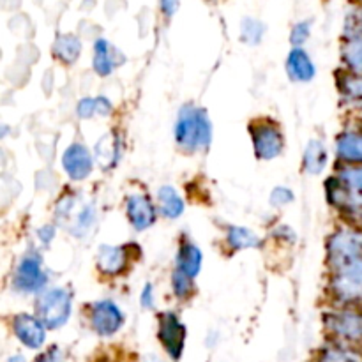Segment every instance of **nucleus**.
<instances>
[{
    "label": "nucleus",
    "instance_id": "obj_1",
    "mask_svg": "<svg viewBox=\"0 0 362 362\" xmlns=\"http://www.w3.org/2000/svg\"><path fill=\"white\" fill-rule=\"evenodd\" d=\"M175 140L184 151L207 148L212 140V124L207 113L197 106H182L175 124Z\"/></svg>",
    "mask_w": 362,
    "mask_h": 362
},
{
    "label": "nucleus",
    "instance_id": "obj_2",
    "mask_svg": "<svg viewBox=\"0 0 362 362\" xmlns=\"http://www.w3.org/2000/svg\"><path fill=\"white\" fill-rule=\"evenodd\" d=\"M73 297L66 288H52L41 293L35 303V313L46 329H59L69 320Z\"/></svg>",
    "mask_w": 362,
    "mask_h": 362
},
{
    "label": "nucleus",
    "instance_id": "obj_3",
    "mask_svg": "<svg viewBox=\"0 0 362 362\" xmlns=\"http://www.w3.org/2000/svg\"><path fill=\"white\" fill-rule=\"evenodd\" d=\"M329 265L332 271L345 267L362 258V232L359 230H339L329 240Z\"/></svg>",
    "mask_w": 362,
    "mask_h": 362
},
{
    "label": "nucleus",
    "instance_id": "obj_4",
    "mask_svg": "<svg viewBox=\"0 0 362 362\" xmlns=\"http://www.w3.org/2000/svg\"><path fill=\"white\" fill-rule=\"evenodd\" d=\"M332 293L339 303L362 306V258L334 271Z\"/></svg>",
    "mask_w": 362,
    "mask_h": 362
},
{
    "label": "nucleus",
    "instance_id": "obj_5",
    "mask_svg": "<svg viewBox=\"0 0 362 362\" xmlns=\"http://www.w3.org/2000/svg\"><path fill=\"white\" fill-rule=\"evenodd\" d=\"M255 154L260 159L278 158L285 147V138L278 126L271 122H257L251 126Z\"/></svg>",
    "mask_w": 362,
    "mask_h": 362
},
{
    "label": "nucleus",
    "instance_id": "obj_6",
    "mask_svg": "<svg viewBox=\"0 0 362 362\" xmlns=\"http://www.w3.org/2000/svg\"><path fill=\"white\" fill-rule=\"evenodd\" d=\"M158 338L173 361H179L186 345V327L175 313L159 315Z\"/></svg>",
    "mask_w": 362,
    "mask_h": 362
},
{
    "label": "nucleus",
    "instance_id": "obj_7",
    "mask_svg": "<svg viewBox=\"0 0 362 362\" xmlns=\"http://www.w3.org/2000/svg\"><path fill=\"white\" fill-rule=\"evenodd\" d=\"M14 288L23 293L39 292L46 285V272L42 271V264L39 255L28 253L23 260L18 264L14 271Z\"/></svg>",
    "mask_w": 362,
    "mask_h": 362
},
{
    "label": "nucleus",
    "instance_id": "obj_8",
    "mask_svg": "<svg viewBox=\"0 0 362 362\" xmlns=\"http://www.w3.org/2000/svg\"><path fill=\"white\" fill-rule=\"evenodd\" d=\"M124 324V315L115 303L112 300H99L90 308V325L95 334L103 338H110Z\"/></svg>",
    "mask_w": 362,
    "mask_h": 362
},
{
    "label": "nucleus",
    "instance_id": "obj_9",
    "mask_svg": "<svg viewBox=\"0 0 362 362\" xmlns=\"http://www.w3.org/2000/svg\"><path fill=\"white\" fill-rule=\"evenodd\" d=\"M325 325L336 338L350 343H362L361 311H338V313L327 315Z\"/></svg>",
    "mask_w": 362,
    "mask_h": 362
},
{
    "label": "nucleus",
    "instance_id": "obj_10",
    "mask_svg": "<svg viewBox=\"0 0 362 362\" xmlns=\"http://www.w3.org/2000/svg\"><path fill=\"white\" fill-rule=\"evenodd\" d=\"M13 331L27 349H41L46 339L45 324L37 317L27 313H20L13 318Z\"/></svg>",
    "mask_w": 362,
    "mask_h": 362
},
{
    "label": "nucleus",
    "instance_id": "obj_11",
    "mask_svg": "<svg viewBox=\"0 0 362 362\" xmlns=\"http://www.w3.org/2000/svg\"><path fill=\"white\" fill-rule=\"evenodd\" d=\"M62 166L73 180H83L94 168V159L88 148L81 144H71L62 156Z\"/></svg>",
    "mask_w": 362,
    "mask_h": 362
},
{
    "label": "nucleus",
    "instance_id": "obj_12",
    "mask_svg": "<svg viewBox=\"0 0 362 362\" xmlns=\"http://www.w3.org/2000/svg\"><path fill=\"white\" fill-rule=\"evenodd\" d=\"M127 219L136 230H147L158 219V211L147 194H131L126 204Z\"/></svg>",
    "mask_w": 362,
    "mask_h": 362
},
{
    "label": "nucleus",
    "instance_id": "obj_13",
    "mask_svg": "<svg viewBox=\"0 0 362 362\" xmlns=\"http://www.w3.org/2000/svg\"><path fill=\"white\" fill-rule=\"evenodd\" d=\"M127 247L101 246L98 250V269L106 276H117L127 265Z\"/></svg>",
    "mask_w": 362,
    "mask_h": 362
},
{
    "label": "nucleus",
    "instance_id": "obj_14",
    "mask_svg": "<svg viewBox=\"0 0 362 362\" xmlns=\"http://www.w3.org/2000/svg\"><path fill=\"white\" fill-rule=\"evenodd\" d=\"M286 71L293 81L306 83L315 78V64L303 48H293L286 59Z\"/></svg>",
    "mask_w": 362,
    "mask_h": 362
},
{
    "label": "nucleus",
    "instance_id": "obj_15",
    "mask_svg": "<svg viewBox=\"0 0 362 362\" xmlns=\"http://www.w3.org/2000/svg\"><path fill=\"white\" fill-rule=\"evenodd\" d=\"M336 152L346 163H357L362 166V133H343L336 141Z\"/></svg>",
    "mask_w": 362,
    "mask_h": 362
},
{
    "label": "nucleus",
    "instance_id": "obj_16",
    "mask_svg": "<svg viewBox=\"0 0 362 362\" xmlns=\"http://www.w3.org/2000/svg\"><path fill=\"white\" fill-rule=\"evenodd\" d=\"M177 269L189 276V278H194L202 269L200 247L194 246L193 243H184L180 246L179 255H177Z\"/></svg>",
    "mask_w": 362,
    "mask_h": 362
},
{
    "label": "nucleus",
    "instance_id": "obj_17",
    "mask_svg": "<svg viewBox=\"0 0 362 362\" xmlns=\"http://www.w3.org/2000/svg\"><path fill=\"white\" fill-rule=\"evenodd\" d=\"M158 207L163 216L177 219L184 212V200L172 186H163L158 191Z\"/></svg>",
    "mask_w": 362,
    "mask_h": 362
},
{
    "label": "nucleus",
    "instance_id": "obj_18",
    "mask_svg": "<svg viewBox=\"0 0 362 362\" xmlns=\"http://www.w3.org/2000/svg\"><path fill=\"white\" fill-rule=\"evenodd\" d=\"M115 60V49L108 45L105 39H98L94 45V69L95 73L101 76H108L113 69L117 67Z\"/></svg>",
    "mask_w": 362,
    "mask_h": 362
},
{
    "label": "nucleus",
    "instance_id": "obj_19",
    "mask_svg": "<svg viewBox=\"0 0 362 362\" xmlns=\"http://www.w3.org/2000/svg\"><path fill=\"white\" fill-rule=\"evenodd\" d=\"M80 53H81V42L76 35L64 34L55 39V45H53V55H55L59 60H62L64 64L76 62Z\"/></svg>",
    "mask_w": 362,
    "mask_h": 362
},
{
    "label": "nucleus",
    "instance_id": "obj_20",
    "mask_svg": "<svg viewBox=\"0 0 362 362\" xmlns=\"http://www.w3.org/2000/svg\"><path fill=\"white\" fill-rule=\"evenodd\" d=\"M327 165V151L318 140H311L304 152V168L308 173H320Z\"/></svg>",
    "mask_w": 362,
    "mask_h": 362
},
{
    "label": "nucleus",
    "instance_id": "obj_21",
    "mask_svg": "<svg viewBox=\"0 0 362 362\" xmlns=\"http://www.w3.org/2000/svg\"><path fill=\"white\" fill-rule=\"evenodd\" d=\"M338 88L345 101L362 108V76L345 74V76H341L338 80Z\"/></svg>",
    "mask_w": 362,
    "mask_h": 362
},
{
    "label": "nucleus",
    "instance_id": "obj_22",
    "mask_svg": "<svg viewBox=\"0 0 362 362\" xmlns=\"http://www.w3.org/2000/svg\"><path fill=\"white\" fill-rule=\"evenodd\" d=\"M228 244L233 251L250 250V247L260 246V239L255 232L250 228H243V226H232L228 230Z\"/></svg>",
    "mask_w": 362,
    "mask_h": 362
},
{
    "label": "nucleus",
    "instance_id": "obj_23",
    "mask_svg": "<svg viewBox=\"0 0 362 362\" xmlns=\"http://www.w3.org/2000/svg\"><path fill=\"white\" fill-rule=\"evenodd\" d=\"M343 60L357 76H362V39H349L343 46Z\"/></svg>",
    "mask_w": 362,
    "mask_h": 362
},
{
    "label": "nucleus",
    "instance_id": "obj_24",
    "mask_svg": "<svg viewBox=\"0 0 362 362\" xmlns=\"http://www.w3.org/2000/svg\"><path fill=\"white\" fill-rule=\"evenodd\" d=\"M338 179L352 197L362 200V166H346L338 173Z\"/></svg>",
    "mask_w": 362,
    "mask_h": 362
},
{
    "label": "nucleus",
    "instance_id": "obj_25",
    "mask_svg": "<svg viewBox=\"0 0 362 362\" xmlns=\"http://www.w3.org/2000/svg\"><path fill=\"white\" fill-rule=\"evenodd\" d=\"M317 362H362V357L346 349L332 346V349H325L324 352L318 356Z\"/></svg>",
    "mask_w": 362,
    "mask_h": 362
},
{
    "label": "nucleus",
    "instance_id": "obj_26",
    "mask_svg": "<svg viewBox=\"0 0 362 362\" xmlns=\"http://www.w3.org/2000/svg\"><path fill=\"white\" fill-rule=\"evenodd\" d=\"M345 35L349 39H362V7L352 9L346 14Z\"/></svg>",
    "mask_w": 362,
    "mask_h": 362
},
{
    "label": "nucleus",
    "instance_id": "obj_27",
    "mask_svg": "<svg viewBox=\"0 0 362 362\" xmlns=\"http://www.w3.org/2000/svg\"><path fill=\"white\" fill-rule=\"evenodd\" d=\"M264 25L260 23V21L257 20H251V18H246V20L243 21V28H240V32H243V39L246 42H250V45H257V42H260L262 35H264Z\"/></svg>",
    "mask_w": 362,
    "mask_h": 362
},
{
    "label": "nucleus",
    "instance_id": "obj_28",
    "mask_svg": "<svg viewBox=\"0 0 362 362\" xmlns=\"http://www.w3.org/2000/svg\"><path fill=\"white\" fill-rule=\"evenodd\" d=\"M193 278H189L187 274H184L182 271L177 269L172 276V286H173V292L179 299H184V297H189V293L193 292Z\"/></svg>",
    "mask_w": 362,
    "mask_h": 362
},
{
    "label": "nucleus",
    "instance_id": "obj_29",
    "mask_svg": "<svg viewBox=\"0 0 362 362\" xmlns=\"http://www.w3.org/2000/svg\"><path fill=\"white\" fill-rule=\"evenodd\" d=\"M94 218H95L94 207H92V205L85 207L83 211L80 212V216H78L76 225H74V226H76L74 233H76V235H81L83 232H87V228H90L92 223H94Z\"/></svg>",
    "mask_w": 362,
    "mask_h": 362
},
{
    "label": "nucleus",
    "instance_id": "obj_30",
    "mask_svg": "<svg viewBox=\"0 0 362 362\" xmlns=\"http://www.w3.org/2000/svg\"><path fill=\"white\" fill-rule=\"evenodd\" d=\"M78 117L80 119H90V117L98 115V103H95V98H85L78 103Z\"/></svg>",
    "mask_w": 362,
    "mask_h": 362
},
{
    "label": "nucleus",
    "instance_id": "obj_31",
    "mask_svg": "<svg viewBox=\"0 0 362 362\" xmlns=\"http://www.w3.org/2000/svg\"><path fill=\"white\" fill-rule=\"evenodd\" d=\"M310 37V23L308 21H300L293 27L292 30V42L299 48L303 42H306V39Z\"/></svg>",
    "mask_w": 362,
    "mask_h": 362
},
{
    "label": "nucleus",
    "instance_id": "obj_32",
    "mask_svg": "<svg viewBox=\"0 0 362 362\" xmlns=\"http://www.w3.org/2000/svg\"><path fill=\"white\" fill-rule=\"evenodd\" d=\"M292 200H293L292 191L286 189V187H278V189L272 191L271 194V204L274 205V207H283V205H286Z\"/></svg>",
    "mask_w": 362,
    "mask_h": 362
},
{
    "label": "nucleus",
    "instance_id": "obj_33",
    "mask_svg": "<svg viewBox=\"0 0 362 362\" xmlns=\"http://www.w3.org/2000/svg\"><path fill=\"white\" fill-rule=\"evenodd\" d=\"M34 362H64V356H62V352H60V349L52 346L49 350L42 352L41 356L35 357Z\"/></svg>",
    "mask_w": 362,
    "mask_h": 362
},
{
    "label": "nucleus",
    "instance_id": "obj_34",
    "mask_svg": "<svg viewBox=\"0 0 362 362\" xmlns=\"http://www.w3.org/2000/svg\"><path fill=\"white\" fill-rule=\"evenodd\" d=\"M95 103H98V115L101 117H108L112 113V103L108 101L106 98H95Z\"/></svg>",
    "mask_w": 362,
    "mask_h": 362
},
{
    "label": "nucleus",
    "instance_id": "obj_35",
    "mask_svg": "<svg viewBox=\"0 0 362 362\" xmlns=\"http://www.w3.org/2000/svg\"><path fill=\"white\" fill-rule=\"evenodd\" d=\"M140 303H141V306H145V308H152V306H154L152 285H145L144 292H141V297H140Z\"/></svg>",
    "mask_w": 362,
    "mask_h": 362
},
{
    "label": "nucleus",
    "instance_id": "obj_36",
    "mask_svg": "<svg viewBox=\"0 0 362 362\" xmlns=\"http://www.w3.org/2000/svg\"><path fill=\"white\" fill-rule=\"evenodd\" d=\"M177 4H179V0H161L163 13H165L166 16H172L177 9Z\"/></svg>",
    "mask_w": 362,
    "mask_h": 362
},
{
    "label": "nucleus",
    "instance_id": "obj_37",
    "mask_svg": "<svg viewBox=\"0 0 362 362\" xmlns=\"http://www.w3.org/2000/svg\"><path fill=\"white\" fill-rule=\"evenodd\" d=\"M53 235H55V228H53V226H42V228L39 230V237H41V240H45L46 244L53 239Z\"/></svg>",
    "mask_w": 362,
    "mask_h": 362
},
{
    "label": "nucleus",
    "instance_id": "obj_38",
    "mask_svg": "<svg viewBox=\"0 0 362 362\" xmlns=\"http://www.w3.org/2000/svg\"><path fill=\"white\" fill-rule=\"evenodd\" d=\"M141 362H165V361L159 359L158 356H147V357H144V361Z\"/></svg>",
    "mask_w": 362,
    "mask_h": 362
},
{
    "label": "nucleus",
    "instance_id": "obj_39",
    "mask_svg": "<svg viewBox=\"0 0 362 362\" xmlns=\"http://www.w3.org/2000/svg\"><path fill=\"white\" fill-rule=\"evenodd\" d=\"M7 362H27V361H25L23 356H13V357H9V361Z\"/></svg>",
    "mask_w": 362,
    "mask_h": 362
}]
</instances>
